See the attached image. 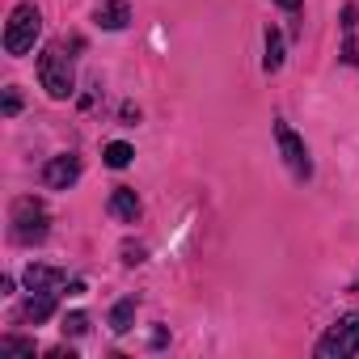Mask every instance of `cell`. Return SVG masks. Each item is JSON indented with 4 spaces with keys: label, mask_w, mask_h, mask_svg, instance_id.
<instances>
[{
    "label": "cell",
    "mask_w": 359,
    "mask_h": 359,
    "mask_svg": "<svg viewBox=\"0 0 359 359\" xmlns=\"http://www.w3.org/2000/svg\"><path fill=\"white\" fill-rule=\"evenodd\" d=\"M64 334H72V338H81V334H89V313H68L64 317Z\"/></svg>",
    "instance_id": "cell-15"
},
{
    "label": "cell",
    "mask_w": 359,
    "mask_h": 359,
    "mask_svg": "<svg viewBox=\"0 0 359 359\" xmlns=\"http://www.w3.org/2000/svg\"><path fill=\"white\" fill-rule=\"evenodd\" d=\"M39 34H43V13H39V5H18L13 13H9V22H5V51L18 60V55H30L34 51V43H39Z\"/></svg>",
    "instance_id": "cell-2"
},
{
    "label": "cell",
    "mask_w": 359,
    "mask_h": 359,
    "mask_svg": "<svg viewBox=\"0 0 359 359\" xmlns=\"http://www.w3.org/2000/svg\"><path fill=\"white\" fill-rule=\"evenodd\" d=\"M135 325V300H118L114 309H110V330L114 334H127Z\"/></svg>",
    "instance_id": "cell-13"
},
{
    "label": "cell",
    "mask_w": 359,
    "mask_h": 359,
    "mask_svg": "<svg viewBox=\"0 0 359 359\" xmlns=\"http://www.w3.org/2000/svg\"><path fill=\"white\" fill-rule=\"evenodd\" d=\"M39 85H43L47 97H55V102H64V97L76 93V72H72V55H68L64 43L43 47V55H39Z\"/></svg>",
    "instance_id": "cell-1"
},
{
    "label": "cell",
    "mask_w": 359,
    "mask_h": 359,
    "mask_svg": "<svg viewBox=\"0 0 359 359\" xmlns=\"http://www.w3.org/2000/svg\"><path fill=\"white\" fill-rule=\"evenodd\" d=\"M355 30H359V9L346 5L342 9V60L351 68H359V43H355Z\"/></svg>",
    "instance_id": "cell-7"
},
{
    "label": "cell",
    "mask_w": 359,
    "mask_h": 359,
    "mask_svg": "<svg viewBox=\"0 0 359 359\" xmlns=\"http://www.w3.org/2000/svg\"><path fill=\"white\" fill-rule=\"evenodd\" d=\"M110 216L135 224V216H140V195H135L131 187H114V195H110Z\"/></svg>",
    "instance_id": "cell-8"
},
{
    "label": "cell",
    "mask_w": 359,
    "mask_h": 359,
    "mask_svg": "<svg viewBox=\"0 0 359 359\" xmlns=\"http://www.w3.org/2000/svg\"><path fill=\"white\" fill-rule=\"evenodd\" d=\"M22 110V93L18 89H5V118H13Z\"/></svg>",
    "instance_id": "cell-17"
},
{
    "label": "cell",
    "mask_w": 359,
    "mask_h": 359,
    "mask_svg": "<svg viewBox=\"0 0 359 359\" xmlns=\"http://www.w3.org/2000/svg\"><path fill=\"white\" fill-rule=\"evenodd\" d=\"M102 156H106V165H110V169H127V165H131V156H135V148H131L127 140H114V144H106V152H102Z\"/></svg>",
    "instance_id": "cell-14"
},
{
    "label": "cell",
    "mask_w": 359,
    "mask_h": 359,
    "mask_svg": "<svg viewBox=\"0 0 359 359\" xmlns=\"http://www.w3.org/2000/svg\"><path fill=\"white\" fill-rule=\"evenodd\" d=\"M51 313H55V292H30V300H26V321L43 325V321H51Z\"/></svg>",
    "instance_id": "cell-11"
},
{
    "label": "cell",
    "mask_w": 359,
    "mask_h": 359,
    "mask_svg": "<svg viewBox=\"0 0 359 359\" xmlns=\"http://www.w3.org/2000/svg\"><path fill=\"white\" fill-rule=\"evenodd\" d=\"M47 233H51L47 208L39 199H18L13 212H9V237L18 245H39V241H47Z\"/></svg>",
    "instance_id": "cell-3"
},
{
    "label": "cell",
    "mask_w": 359,
    "mask_h": 359,
    "mask_svg": "<svg viewBox=\"0 0 359 359\" xmlns=\"http://www.w3.org/2000/svg\"><path fill=\"white\" fill-rule=\"evenodd\" d=\"M131 22V5L127 0H106V5H97V26L102 30H123Z\"/></svg>",
    "instance_id": "cell-10"
},
{
    "label": "cell",
    "mask_w": 359,
    "mask_h": 359,
    "mask_svg": "<svg viewBox=\"0 0 359 359\" xmlns=\"http://www.w3.org/2000/svg\"><path fill=\"white\" fill-rule=\"evenodd\" d=\"M275 5H279L283 13H300V0H275Z\"/></svg>",
    "instance_id": "cell-18"
},
{
    "label": "cell",
    "mask_w": 359,
    "mask_h": 359,
    "mask_svg": "<svg viewBox=\"0 0 359 359\" xmlns=\"http://www.w3.org/2000/svg\"><path fill=\"white\" fill-rule=\"evenodd\" d=\"M262 68H266V72H279V68H283V34H279L275 26L266 30V60H262Z\"/></svg>",
    "instance_id": "cell-12"
},
{
    "label": "cell",
    "mask_w": 359,
    "mask_h": 359,
    "mask_svg": "<svg viewBox=\"0 0 359 359\" xmlns=\"http://www.w3.org/2000/svg\"><path fill=\"white\" fill-rule=\"evenodd\" d=\"M26 292H55L60 283H64V271H55V266H26Z\"/></svg>",
    "instance_id": "cell-9"
},
{
    "label": "cell",
    "mask_w": 359,
    "mask_h": 359,
    "mask_svg": "<svg viewBox=\"0 0 359 359\" xmlns=\"http://www.w3.org/2000/svg\"><path fill=\"white\" fill-rule=\"evenodd\" d=\"M76 177H81V156H72V152H60L43 165V187L47 191H68Z\"/></svg>",
    "instance_id": "cell-6"
},
{
    "label": "cell",
    "mask_w": 359,
    "mask_h": 359,
    "mask_svg": "<svg viewBox=\"0 0 359 359\" xmlns=\"http://www.w3.org/2000/svg\"><path fill=\"white\" fill-rule=\"evenodd\" d=\"M0 351H13V355H34L30 338H0Z\"/></svg>",
    "instance_id": "cell-16"
},
{
    "label": "cell",
    "mask_w": 359,
    "mask_h": 359,
    "mask_svg": "<svg viewBox=\"0 0 359 359\" xmlns=\"http://www.w3.org/2000/svg\"><path fill=\"white\" fill-rule=\"evenodd\" d=\"M359 355V313H346L330 325V334L317 342V359H351Z\"/></svg>",
    "instance_id": "cell-4"
},
{
    "label": "cell",
    "mask_w": 359,
    "mask_h": 359,
    "mask_svg": "<svg viewBox=\"0 0 359 359\" xmlns=\"http://www.w3.org/2000/svg\"><path fill=\"white\" fill-rule=\"evenodd\" d=\"M275 144H279V152H283V161H287V169H292V177H300V182H309L313 177V161H309V148H304V140L292 131V123H275Z\"/></svg>",
    "instance_id": "cell-5"
}]
</instances>
